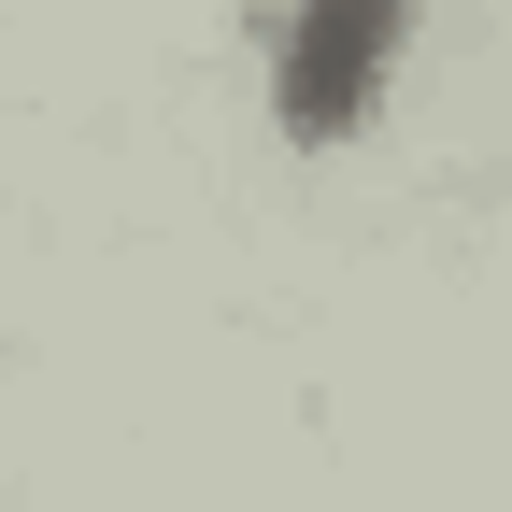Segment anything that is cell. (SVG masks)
Returning a JSON list of instances; mask_svg holds the SVG:
<instances>
[{
	"mask_svg": "<svg viewBox=\"0 0 512 512\" xmlns=\"http://www.w3.org/2000/svg\"><path fill=\"white\" fill-rule=\"evenodd\" d=\"M384 43H399V0H299V29H285V128H342L384 86Z\"/></svg>",
	"mask_w": 512,
	"mask_h": 512,
	"instance_id": "obj_1",
	"label": "cell"
}]
</instances>
